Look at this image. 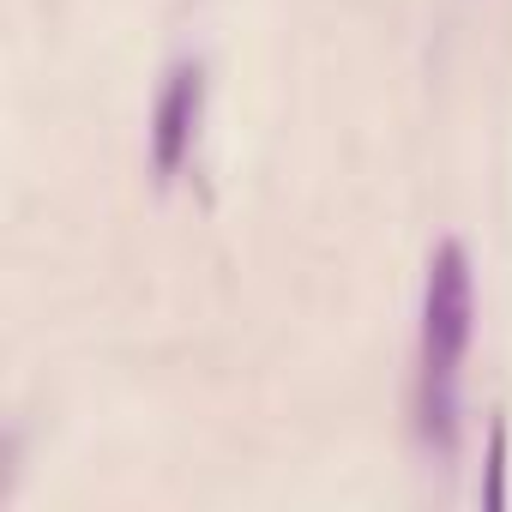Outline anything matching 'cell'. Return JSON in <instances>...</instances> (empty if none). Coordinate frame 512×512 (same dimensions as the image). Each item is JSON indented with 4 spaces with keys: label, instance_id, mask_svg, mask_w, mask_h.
Returning <instances> with one entry per match:
<instances>
[{
    "label": "cell",
    "instance_id": "1",
    "mask_svg": "<svg viewBox=\"0 0 512 512\" xmlns=\"http://www.w3.org/2000/svg\"><path fill=\"white\" fill-rule=\"evenodd\" d=\"M470 332H476L470 253L458 241H440L428 260V284H422V416L440 446H452V386H458Z\"/></svg>",
    "mask_w": 512,
    "mask_h": 512
},
{
    "label": "cell",
    "instance_id": "3",
    "mask_svg": "<svg viewBox=\"0 0 512 512\" xmlns=\"http://www.w3.org/2000/svg\"><path fill=\"white\" fill-rule=\"evenodd\" d=\"M482 506L500 512L506 506V416L488 422V458H482Z\"/></svg>",
    "mask_w": 512,
    "mask_h": 512
},
{
    "label": "cell",
    "instance_id": "2",
    "mask_svg": "<svg viewBox=\"0 0 512 512\" xmlns=\"http://www.w3.org/2000/svg\"><path fill=\"white\" fill-rule=\"evenodd\" d=\"M199 103H205V73L199 67H175L157 91V115H151V163H157V181H175L187 151H193V133H199Z\"/></svg>",
    "mask_w": 512,
    "mask_h": 512
}]
</instances>
